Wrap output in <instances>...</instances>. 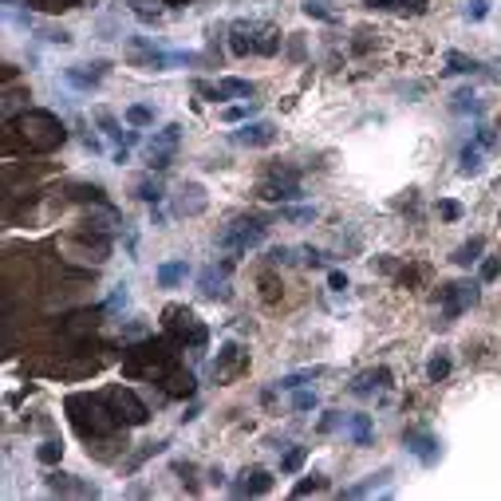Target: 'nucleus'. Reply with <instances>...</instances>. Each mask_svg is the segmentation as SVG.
Wrapping results in <instances>:
<instances>
[{"label": "nucleus", "mask_w": 501, "mask_h": 501, "mask_svg": "<svg viewBox=\"0 0 501 501\" xmlns=\"http://www.w3.org/2000/svg\"><path fill=\"white\" fill-rule=\"evenodd\" d=\"M63 79H68L71 87H79V91H91V87H99L103 79H107V63L95 60V63H76V68L63 71Z\"/></svg>", "instance_id": "9b49d317"}, {"label": "nucleus", "mask_w": 501, "mask_h": 501, "mask_svg": "<svg viewBox=\"0 0 501 501\" xmlns=\"http://www.w3.org/2000/svg\"><path fill=\"white\" fill-rule=\"evenodd\" d=\"M269 490H272V474H269V470H261V466L245 470V474L233 482V493H237V497H264Z\"/></svg>", "instance_id": "f8f14e48"}, {"label": "nucleus", "mask_w": 501, "mask_h": 501, "mask_svg": "<svg viewBox=\"0 0 501 501\" xmlns=\"http://www.w3.org/2000/svg\"><path fill=\"white\" fill-rule=\"evenodd\" d=\"M450 110L454 115H477V110H482V99L474 95V87H462V91L450 95Z\"/></svg>", "instance_id": "b1692460"}, {"label": "nucleus", "mask_w": 501, "mask_h": 501, "mask_svg": "<svg viewBox=\"0 0 501 501\" xmlns=\"http://www.w3.org/2000/svg\"><path fill=\"white\" fill-rule=\"evenodd\" d=\"M304 458H308V446H296V450H289L281 458V474H296L300 466H304Z\"/></svg>", "instance_id": "e433bc0d"}, {"label": "nucleus", "mask_w": 501, "mask_h": 501, "mask_svg": "<svg viewBox=\"0 0 501 501\" xmlns=\"http://www.w3.org/2000/svg\"><path fill=\"white\" fill-rule=\"evenodd\" d=\"M482 166H485L482 146H477V143H466V146H462V154H458V170L466 174V178H474V174H482Z\"/></svg>", "instance_id": "4be33fe9"}, {"label": "nucleus", "mask_w": 501, "mask_h": 501, "mask_svg": "<svg viewBox=\"0 0 501 501\" xmlns=\"http://www.w3.org/2000/svg\"><path fill=\"white\" fill-rule=\"evenodd\" d=\"M127 123H130V127H154V107H146V103H130V107H127Z\"/></svg>", "instance_id": "7c9ffc66"}, {"label": "nucleus", "mask_w": 501, "mask_h": 501, "mask_svg": "<svg viewBox=\"0 0 501 501\" xmlns=\"http://www.w3.org/2000/svg\"><path fill=\"white\" fill-rule=\"evenodd\" d=\"M225 277H229V264H221V269H217V264H210V269L197 277V284H202L205 296H221V300H225V296H229V292H225Z\"/></svg>", "instance_id": "aec40b11"}, {"label": "nucleus", "mask_w": 501, "mask_h": 501, "mask_svg": "<svg viewBox=\"0 0 501 501\" xmlns=\"http://www.w3.org/2000/svg\"><path fill=\"white\" fill-rule=\"evenodd\" d=\"M245 359L249 356L237 348V344H225V348H221V356H217V363H213V375H217V379H229L237 367H245Z\"/></svg>", "instance_id": "6ab92c4d"}, {"label": "nucleus", "mask_w": 501, "mask_h": 501, "mask_svg": "<svg viewBox=\"0 0 501 501\" xmlns=\"http://www.w3.org/2000/svg\"><path fill=\"white\" fill-rule=\"evenodd\" d=\"M166 336H170L178 348H194V351H202L205 340H210L205 324L197 320L190 308H166Z\"/></svg>", "instance_id": "39448f33"}, {"label": "nucleus", "mask_w": 501, "mask_h": 501, "mask_svg": "<svg viewBox=\"0 0 501 501\" xmlns=\"http://www.w3.org/2000/svg\"><path fill=\"white\" fill-rule=\"evenodd\" d=\"M497 277H501V261H497V257H485V261H482V284L497 281Z\"/></svg>", "instance_id": "c03bdc74"}, {"label": "nucleus", "mask_w": 501, "mask_h": 501, "mask_svg": "<svg viewBox=\"0 0 501 501\" xmlns=\"http://www.w3.org/2000/svg\"><path fill=\"white\" fill-rule=\"evenodd\" d=\"M387 477H391V470H379V474L363 477L359 485H348V490H344V497H367V493L383 490V485H387Z\"/></svg>", "instance_id": "a878e982"}, {"label": "nucleus", "mask_w": 501, "mask_h": 501, "mask_svg": "<svg viewBox=\"0 0 501 501\" xmlns=\"http://www.w3.org/2000/svg\"><path fill=\"white\" fill-rule=\"evenodd\" d=\"M466 16L470 20H485V16H490V0H470V4H466Z\"/></svg>", "instance_id": "a18cd8bd"}, {"label": "nucleus", "mask_w": 501, "mask_h": 501, "mask_svg": "<svg viewBox=\"0 0 501 501\" xmlns=\"http://www.w3.org/2000/svg\"><path fill=\"white\" fill-rule=\"evenodd\" d=\"M205 205H210V197H205V190L197 186V182H186V186H178V194H174V213H182V217H194Z\"/></svg>", "instance_id": "ddd939ff"}, {"label": "nucleus", "mask_w": 501, "mask_h": 501, "mask_svg": "<svg viewBox=\"0 0 501 501\" xmlns=\"http://www.w3.org/2000/svg\"><path fill=\"white\" fill-rule=\"evenodd\" d=\"M399 9L407 12V16H426V12H430V0H399Z\"/></svg>", "instance_id": "37998d69"}, {"label": "nucleus", "mask_w": 501, "mask_h": 501, "mask_svg": "<svg viewBox=\"0 0 501 501\" xmlns=\"http://www.w3.org/2000/svg\"><path fill=\"white\" fill-rule=\"evenodd\" d=\"M284 221H316V205H281Z\"/></svg>", "instance_id": "58836bf2"}, {"label": "nucleus", "mask_w": 501, "mask_h": 501, "mask_svg": "<svg viewBox=\"0 0 501 501\" xmlns=\"http://www.w3.org/2000/svg\"><path fill=\"white\" fill-rule=\"evenodd\" d=\"M482 300V281H454L442 284V316L446 320H458L466 308H474Z\"/></svg>", "instance_id": "0eeeda50"}, {"label": "nucleus", "mask_w": 501, "mask_h": 501, "mask_svg": "<svg viewBox=\"0 0 501 501\" xmlns=\"http://www.w3.org/2000/svg\"><path fill=\"white\" fill-rule=\"evenodd\" d=\"M328 284H331V292H344V289H348V277H344L340 269H331L328 272Z\"/></svg>", "instance_id": "864d4df0"}, {"label": "nucleus", "mask_w": 501, "mask_h": 501, "mask_svg": "<svg viewBox=\"0 0 501 501\" xmlns=\"http://www.w3.org/2000/svg\"><path fill=\"white\" fill-rule=\"evenodd\" d=\"M324 490H328V477L312 474V477H304V482H296V490H292V497H308V493H324Z\"/></svg>", "instance_id": "72a5a7b5"}, {"label": "nucleus", "mask_w": 501, "mask_h": 501, "mask_svg": "<svg viewBox=\"0 0 501 501\" xmlns=\"http://www.w3.org/2000/svg\"><path fill=\"white\" fill-rule=\"evenodd\" d=\"M221 91H225V99H253L257 87L249 83V79H217Z\"/></svg>", "instance_id": "c756f323"}, {"label": "nucleus", "mask_w": 501, "mask_h": 501, "mask_svg": "<svg viewBox=\"0 0 501 501\" xmlns=\"http://www.w3.org/2000/svg\"><path fill=\"white\" fill-rule=\"evenodd\" d=\"M300 9H304V16H308V20H320V24H340V20H344V12H340V9H328V4H312V0H308V4H300Z\"/></svg>", "instance_id": "cd10ccee"}, {"label": "nucleus", "mask_w": 501, "mask_h": 501, "mask_svg": "<svg viewBox=\"0 0 501 501\" xmlns=\"http://www.w3.org/2000/svg\"><path fill=\"white\" fill-rule=\"evenodd\" d=\"M446 375H450V356H434L430 363H426V379L430 383H442Z\"/></svg>", "instance_id": "c9c22d12"}, {"label": "nucleus", "mask_w": 501, "mask_h": 501, "mask_svg": "<svg viewBox=\"0 0 501 501\" xmlns=\"http://www.w3.org/2000/svg\"><path fill=\"white\" fill-rule=\"evenodd\" d=\"M40 9H48V12H56V9H76V4H83V0H36Z\"/></svg>", "instance_id": "3c124183"}, {"label": "nucleus", "mask_w": 501, "mask_h": 501, "mask_svg": "<svg viewBox=\"0 0 501 501\" xmlns=\"http://www.w3.org/2000/svg\"><path fill=\"white\" fill-rule=\"evenodd\" d=\"M316 375H320V371H296V375H284L277 387H281V391H296V387H304V383H308V379H316Z\"/></svg>", "instance_id": "a19ab883"}, {"label": "nucleus", "mask_w": 501, "mask_h": 501, "mask_svg": "<svg viewBox=\"0 0 501 501\" xmlns=\"http://www.w3.org/2000/svg\"><path fill=\"white\" fill-rule=\"evenodd\" d=\"M127 4H130V12H135L138 20H158L162 16L158 0H127Z\"/></svg>", "instance_id": "f704fd0d"}, {"label": "nucleus", "mask_w": 501, "mask_h": 501, "mask_svg": "<svg viewBox=\"0 0 501 501\" xmlns=\"http://www.w3.org/2000/svg\"><path fill=\"white\" fill-rule=\"evenodd\" d=\"M438 217L442 221H458L462 217V205L458 202H438Z\"/></svg>", "instance_id": "49530a36"}, {"label": "nucleus", "mask_w": 501, "mask_h": 501, "mask_svg": "<svg viewBox=\"0 0 501 501\" xmlns=\"http://www.w3.org/2000/svg\"><path fill=\"white\" fill-rule=\"evenodd\" d=\"M107 399H110V410H115V418H119L123 426H143L146 418H150L146 403L138 399L130 387H107Z\"/></svg>", "instance_id": "6e6552de"}, {"label": "nucleus", "mask_w": 501, "mask_h": 501, "mask_svg": "<svg viewBox=\"0 0 501 501\" xmlns=\"http://www.w3.org/2000/svg\"><path fill=\"white\" fill-rule=\"evenodd\" d=\"M154 277H158L162 289H178V284L190 277V264L186 261H166V264H158V272H154Z\"/></svg>", "instance_id": "412c9836"}, {"label": "nucleus", "mask_w": 501, "mask_h": 501, "mask_svg": "<svg viewBox=\"0 0 501 501\" xmlns=\"http://www.w3.org/2000/svg\"><path fill=\"white\" fill-rule=\"evenodd\" d=\"M68 194L76 197V202H99V205H107V197H103V186H87V182H76Z\"/></svg>", "instance_id": "2f4dec72"}, {"label": "nucleus", "mask_w": 501, "mask_h": 501, "mask_svg": "<svg viewBox=\"0 0 501 501\" xmlns=\"http://www.w3.org/2000/svg\"><path fill=\"white\" fill-rule=\"evenodd\" d=\"M68 249H76V253H79V261L103 264V261H107V253H110V241H107V237H95V241H91L87 233H79V237L71 241Z\"/></svg>", "instance_id": "dca6fc26"}, {"label": "nucleus", "mask_w": 501, "mask_h": 501, "mask_svg": "<svg viewBox=\"0 0 501 501\" xmlns=\"http://www.w3.org/2000/svg\"><path fill=\"white\" fill-rule=\"evenodd\" d=\"M162 383H166V391H170V395H194V375H190V371H178V367H174Z\"/></svg>", "instance_id": "c85d7f7f"}, {"label": "nucleus", "mask_w": 501, "mask_h": 501, "mask_svg": "<svg viewBox=\"0 0 501 501\" xmlns=\"http://www.w3.org/2000/svg\"><path fill=\"white\" fill-rule=\"evenodd\" d=\"M497 130L493 127H477V146H482V150H497Z\"/></svg>", "instance_id": "79ce46f5"}, {"label": "nucleus", "mask_w": 501, "mask_h": 501, "mask_svg": "<svg viewBox=\"0 0 501 501\" xmlns=\"http://www.w3.org/2000/svg\"><path fill=\"white\" fill-rule=\"evenodd\" d=\"M316 391H304V387H296V391H292V410H316Z\"/></svg>", "instance_id": "ea45409f"}, {"label": "nucleus", "mask_w": 501, "mask_h": 501, "mask_svg": "<svg viewBox=\"0 0 501 501\" xmlns=\"http://www.w3.org/2000/svg\"><path fill=\"white\" fill-rule=\"evenodd\" d=\"M95 123L103 127V135L107 138H115V143H135L138 135H130V130H119V123H115V115H107V110H99L95 115Z\"/></svg>", "instance_id": "bb28decb"}, {"label": "nucleus", "mask_w": 501, "mask_h": 501, "mask_svg": "<svg viewBox=\"0 0 501 501\" xmlns=\"http://www.w3.org/2000/svg\"><path fill=\"white\" fill-rule=\"evenodd\" d=\"M36 458L43 462V466H56V462L63 458V446L56 438H48V442H40V450H36Z\"/></svg>", "instance_id": "473e14b6"}, {"label": "nucleus", "mask_w": 501, "mask_h": 501, "mask_svg": "<svg viewBox=\"0 0 501 501\" xmlns=\"http://www.w3.org/2000/svg\"><path fill=\"white\" fill-rule=\"evenodd\" d=\"M304 261L312 264V269H320V264H324V253H320V249H312V245H308V249H304Z\"/></svg>", "instance_id": "6e6d98bb"}, {"label": "nucleus", "mask_w": 501, "mask_h": 501, "mask_svg": "<svg viewBox=\"0 0 501 501\" xmlns=\"http://www.w3.org/2000/svg\"><path fill=\"white\" fill-rule=\"evenodd\" d=\"M68 415H71V423H76V430L83 434V438H107L115 426H123L119 418H115V410H110L107 391L103 395H71Z\"/></svg>", "instance_id": "f03ea898"}, {"label": "nucleus", "mask_w": 501, "mask_h": 501, "mask_svg": "<svg viewBox=\"0 0 501 501\" xmlns=\"http://www.w3.org/2000/svg\"><path fill=\"white\" fill-rule=\"evenodd\" d=\"M43 40H51V43H71V32H68V28H43Z\"/></svg>", "instance_id": "8fccbe9b"}, {"label": "nucleus", "mask_w": 501, "mask_h": 501, "mask_svg": "<svg viewBox=\"0 0 501 501\" xmlns=\"http://www.w3.org/2000/svg\"><path fill=\"white\" fill-rule=\"evenodd\" d=\"M16 135L24 138L28 150L36 154H51V150H60L63 143H68V127H63L51 110L43 107H28L24 115L16 119Z\"/></svg>", "instance_id": "f257e3e1"}, {"label": "nucleus", "mask_w": 501, "mask_h": 501, "mask_svg": "<svg viewBox=\"0 0 501 501\" xmlns=\"http://www.w3.org/2000/svg\"><path fill=\"white\" fill-rule=\"evenodd\" d=\"M264 237H269V225H264L261 217H237L217 233V249L241 257V253H249V249L264 245Z\"/></svg>", "instance_id": "20e7f679"}, {"label": "nucleus", "mask_w": 501, "mask_h": 501, "mask_svg": "<svg viewBox=\"0 0 501 501\" xmlns=\"http://www.w3.org/2000/svg\"><path fill=\"white\" fill-rule=\"evenodd\" d=\"M383 387H391V371L387 367H371V371L356 375V383H351L356 395H371V391H383Z\"/></svg>", "instance_id": "a211bd4d"}, {"label": "nucleus", "mask_w": 501, "mask_h": 501, "mask_svg": "<svg viewBox=\"0 0 501 501\" xmlns=\"http://www.w3.org/2000/svg\"><path fill=\"white\" fill-rule=\"evenodd\" d=\"M482 253H485V237H470L466 245H458V249H454V257H450V261H454V264H462V269H470V264H477V261H482Z\"/></svg>", "instance_id": "5701e85b"}, {"label": "nucleus", "mask_w": 501, "mask_h": 501, "mask_svg": "<svg viewBox=\"0 0 501 501\" xmlns=\"http://www.w3.org/2000/svg\"><path fill=\"white\" fill-rule=\"evenodd\" d=\"M446 71H450V76H482V79H497L493 71H485L482 63L474 60V56H466V51H458V48L446 51Z\"/></svg>", "instance_id": "2eb2a0df"}, {"label": "nucleus", "mask_w": 501, "mask_h": 501, "mask_svg": "<svg viewBox=\"0 0 501 501\" xmlns=\"http://www.w3.org/2000/svg\"><path fill=\"white\" fill-rule=\"evenodd\" d=\"M233 143L237 146H272L277 143V127L272 123H245L241 130H233Z\"/></svg>", "instance_id": "4468645a"}, {"label": "nucleus", "mask_w": 501, "mask_h": 501, "mask_svg": "<svg viewBox=\"0 0 501 501\" xmlns=\"http://www.w3.org/2000/svg\"><path fill=\"white\" fill-rule=\"evenodd\" d=\"M257 197L261 202H277V205H289L300 197V174L292 170V166H272L269 178L261 182V190H257Z\"/></svg>", "instance_id": "423d86ee"}, {"label": "nucleus", "mask_w": 501, "mask_h": 501, "mask_svg": "<svg viewBox=\"0 0 501 501\" xmlns=\"http://www.w3.org/2000/svg\"><path fill=\"white\" fill-rule=\"evenodd\" d=\"M178 138H182V127H178V123H170L162 135H154L150 143H146L150 170H166V166H170V154H174V146H178Z\"/></svg>", "instance_id": "1a4fd4ad"}, {"label": "nucleus", "mask_w": 501, "mask_h": 501, "mask_svg": "<svg viewBox=\"0 0 501 501\" xmlns=\"http://www.w3.org/2000/svg\"><path fill=\"white\" fill-rule=\"evenodd\" d=\"M403 442H407V450L415 454L423 466H434V462L442 458L438 438H434V434H426V430H415V426H410V430H403Z\"/></svg>", "instance_id": "9d476101"}, {"label": "nucleus", "mask_w": 501, "mask_h": 501, "mask_svg": "<svg viewBox=\"0 0 501 501\" xmlns=\"http://www.w3.org/2000/svg\"><path fill=\"white\" fill-rule=\"evenodd\" d=\"M348 434H351V442H356V446H371V434H375L371 415H351L348 418Z\"/></svg>", "instance_id": "393cba45"}, {"label": "nucleus", "mask_w": 501, "mask_h": 501, "mask_svg": "<svg viewBox=\"0 0 501 501\" xmlns=\"http://www.w3.org/2000/svg\"><path fill=\"white\" fill-rule=\"evenodd\" d=\"M371 12H391V9H399V0H363Z\"/></svg>", "instance_id": "5fc2aeb1"}, {"label": "nucleus", "mask_w": 501, "mask_h": 501, "mask_svg": "<svg viewBox=\"0 0 501 501\" xmlns=\"http://www.w3.org/2000/svg\"><path fill=\"white\" fill-rule=\"evenodd\" d=\"M135 194L143 197V202H150V205H158L162 197H166V194H162V186H158L154 178H143V182H138V190H135Z\"/></svg>", "instance_id": "4c0bfd02"}, {"label": "nucleus", "mask_w": 501, "mask_h": 501, "mask_svg": "<svg viewBox=\"0 0 501 501\" xmlns=\"http://www.w3.org/2000/svg\"><path fill=\"white\" fill-rule=\"evenodd\" d=\"M289 261H292V249H284V245L269 249V264H289Z\"/></svg>", "instance_id": "603ef678"}, {"label": "nucleus", "mask_w": 501, "mask_h": 501, "mask_svg": "<svg viewBox=\"0 0 501 501\" xmlns=\"http://www.w3.org/2000/svg\"><path fill=\"white\" fill-rule=\"evenodd\" d=\"M233 56H277L281 51V32L272 24H237L229 32Z\"/></svg>", "instance_id": "7ed1b4c3"}, {"label": "nucleus", "mask_w": 501, "mask_h": 501, "mask_svg": "<svg viewBox=\"0 0 501 501\" xmlns=\"http://www.w3.org/2000/svg\"><path fill=\"white\" fill-rule=\"evenodd\" d=\"M249 110H253V107H225V110H221V119H225V123H245Z\"/></svg>", "instance_id": "de8ad7c7"}, {"label": "nucleus", "mask_w": 501, "mask_h": 501, "mask_svg": "<svg viewBox=\"0 0 501 501\" xmlns=\"http://www.w3.org/2000/svg\"><path fill=\"white\" fill-rule=\"evenodd\" d=\"M48 490L51 493H76V497H95V493H99L91 482H79V477L60 474V470H56V474H48Z\"/></svg>", "instance_id": "f3484780"}, {"label": "nucleus", "mask_w": 501, "mask_h": 501, "mask_svg": "<svg viewBox=\"0 0 501 501\" xmlns=\"http://www.w3.org/2000/svg\"><path fill=\"white\" fill-rule=\"evenodd\" d=\"M340 423H344V415H340V410H328V415L320 418V434H331Z\"/></svg>", "instance_id": "09e8293b"}]
</instances>
